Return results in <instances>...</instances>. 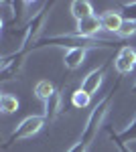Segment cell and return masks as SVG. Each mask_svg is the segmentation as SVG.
Instances as JSON below:
<instances>
[{
    "label": "cell",
    "instance_id": "cell-1",
    "mask_svg": "<svg viewBox=\"0 0 136 152\" xmlns=\"http://www.w3.org/2000/svg\"><path fill=\"white\" fill-rule=\"evenodd\" d=\"M116 89H118V85H114L112 89H110V91H108V94L96 104V107L91 110L90 118H87V122H85V128H83V132H81L79 140L75 142L69 150H65V152H87V150H90L91 142H93V138L98 136V130H100L104 118H106L108 110H110V105H112V99H114Z\"/></svg>",
    "mask_w": 136,
    "mask_h": 152
},
{
    "label": "cell",
    "instance_id": "cell-2",
    "mask_svg": "<svg viewBox=\"0 0 136 152\" xmlns=\"http://www.w3.org/2000/svg\"><path fill=\"white\" fill-rule=\"evenodd\" d=\"M67 47L69 49H77V47H83V49H108L116 45L112 41H106V39H85V37H79L75 33H67V35H57V37H47V39H41L35 49H41V47Z\"/></svg>",
    "mask_w": 136,
    "mask_h": 152
},
{
    "label": "cell",
    "instance_id": "cell-3",
    "mask_svg": "<svg viewBox=\"0 0 136 152\" xmlns=\"http://www.w3.org/2000/svg\"><path fill=\"white\" fill-rule=\"evenodd\" d=\"M45 116H29L24 118L23 122L16 126V128L12 130V134L6 138V144H4V148H10L12 144H16V142L24 140V138H31V136H35L39 130L45 126Z\"/></svg>",
    "mask_w": 136,
    "mask_h": 152
},
{
    "label": "cell",
    "instance_id": "cell-4",
    "mask_svg": "<svg viewBox=\"0 0 136 152\" xmlns=\"http://www.w3.org/2000/svg\"><path fill=\"white\" fill-rule=\"evenodd\" d=\"M114 67H116V71H118L120 75L130 73V71L136 67V49L130 47V45L122 47L118 51L116 59H114Z\"/></svg>",
    "mask_w": 136,
    "mask_h": 152
},
{
    "label": "cell",
    "instance_id": "cell-5",
    "mask_svg": "<svg viewBox=\"0 0 136 152\" xmlns=\"http://www.w3.org/2000/svg\"><path fill=\"white\" fill-rule=\"evenodd\" d=\"M108 65H110V61H106V63H102L98 69L90 71L85 77H83V81H81V89L85 91V94L93 95L98 89H100V85H102V79L104 75H106V69H108Z\"/></svg>",
    "mask_w": 136,
    "mask_h": 152
},
{
    "label": "cell",
    "instance_id": "cell-6",
    "mask_svg": "<svg viewBox=\"0 0 136 152\" xmlns=\"http://www.w3.org/2000/svg\"><path fill=\"white\" fill-rule=\"evenodd\" d=\"M100 31H104L102 28V18L93 14V16H90V18L79 20L73 33L79 35V37H85V39H96V35H98Z\"/></svg>",
    "mask_w": 136,
    "mask_h": 152
},
{
    "label": "cell",
    "instance_id": "cell-7",
    "mask_svg": "<svg viewBox=\"0 0 136 152\" xmlns=\"http://www.w3.org/2000/svg\"><path fill=\"white\" fill-rule=\"evenodd\" d=\"M100 18H102V28L104 31L116 33V35H118L120 26H122V23H124V16H122L120 12H114V10H106Z\"/></svg>",
    "mask_w": 136,
    "mask_h": 152
},
{
    "label": "cell",
    "instance_id": "cell-8",
    "mask_svg": "<svg viewBox=\"0 0 136 152\" xmlns=\"http://www.w3.org/2000/svg\"><path fill=\"white\" fill-rule=\"evenodd\" d=\"M61 110H63V99H61V94L55 91V94L45 102V114H43V116H45L47 122H53V120L61 114Z\"/></svg>",
    "mask_w": 136,
    "mask_h": 152
},
{
    "label": "cell",
    "instance_id": "cell-9",
    "mask_svg": "<svg viewBox=\"0 0 136 152\" xmlns=\"http://www.w3.org/2000/svg\"><path fill=\"white\" fill-rule=\"evenodd\" d=\"M85 53H87V49H83V47L69 49L67 53H65V59H63L65 69L75 71L77 67H81V63H83V59H85Z\"/></svg>",
    "mask_w": 136,
    "mask_h": 152
},
{
    "label": "cell",
    "instance_id": "cell-10",
    "mask_svg": "<svg viewBox=\"0 0 136 152\" xmlns=\"http://www.w3.org/2000/svg\"><path fill=\"white\" fill-rule=\"evenodd\" d=\"M71 14L79 23L83 18L93 16V6H91V2H87V0H73L71 2Z\"/></svg>",
    "mask_w": 136,
    "mask_h": 152
},
{
    "label": "cell",
    "instance_id": "cell-11",
    "mask_svg": "<svg viewBox=\"0 0 136 152\" xmlns=\"http://www.w3.org/2000/svg\"><path fill=\"white\" fill-rule=\"evenodd\" d=\"M110 138L120 140V142H124V144H128V142H136V116H134V120H132V124H130L124 132L116 134V132H112V130H110Z\"/></svg>",
    "mask_w": 136,
    "mask_h": 152
},
{
    "label": "cell",
    "instance_id": "cell-12",
    "mask_svg": "<svg viewBox=\"0 0 136 152\" xmlns=\"http://www.w3.org/2000/svg\"><path fill=\"white\" fill-rule=\"evenodd\" d=\"M55 91H57V89L53 87V83L49 81V79H41V81L35 85V95H37L39 99H43V102H47Z\"/></svg>",
    "mask_w": 136,
    "mask_h": 152
},
{
    "label": "cell",
    "instance_id": "cell-13",
    "mask_svg": "<svg viewBox=\"0 0 136 152\" xmlns=\"http://www.w3.org/2000/svg\"><path fill=\"white\" fill-rule=\"evenodd\" d=\"M0 107L4 114H14V112H18V99L10 94H2L0 95Z\"/></svg>",
    "mask_w": 136,
    "mask_h": 152
},
{
    "label": "cell",
    "instance_id": "cell-14",
    "mask_svg": "<svg viewBox=\"0 0 136 152\" xmlns=\"http://www.w3.org/2000/svg\"><path fill=\"white\" fill-rule=\"evenodd\" d=\"M90 99H91V95L85 94L81 87H79V89H75V91L71 94V104L75 105V107H81V110L90 105Z\"/></svg>",
    "mask_w": 136,
    "mask_h": 152
},
{
    "label": "cell",
    "instance_id": "cell-15",
    "mask_svg": "<svg viewBox=\"0 0 136 152\" xmlns=\"http://www.w3.org/2000/svg\"><path fill=\"white\" fill-rule=\"evenodd\" d=\"M120 8L124 12V20H136V2H120Z\"/></svg>",
    "mask_w": 136,
    "mask_h": 152
},
{
    "label": "cell",
    "instance_id": "cell-16",
    "mask_svg": "<svg viewBox=\"0 0 136 152\" xmlns=\"http://www.w3.org/2000/svg\"><path fill=\"white\" fill-rule=\"evenodd\" d=\"M136 35V26L132 20H124L122 26H120V31H118V37H122V39H128V37Z\"/></svg>",
    "mask_w": 136,
    "mask_h": 152
},
{
    "label": "cell",
    "instance_id": "cell-17",
    "mask_svg": "<svg viewBox=\"0 0 136 152\" xmlns=\"http://www.w3.org/2000/svg\"><path fill=\"white\" fill-rule=\"evenodd\" d=\"M110 140L116 144V148H118V152H134V150H130V146L128 144H124V142H120V140H114V138H110Z\"/></svg>",
    "mask_w": 136,
    "mask_h": 152
},
{
    "label": "cell",
    "instance_id": "cell-18",
    "mask_svg": "<svg viewBox=\"0 0 136 152\" xmlns=\"http://www.w3.org/2000/svg\"><path fill=\"white\" fill-rule=\"evenodd\" d=\"M132 94H136V83H134V85H132Z\"/></svg>",
    "mask_w": 136,
    "mask_h": 152
},
{
    "label": "cell",
    "instance_id": "cell-19",
    "mask_svg": "<svg viewBox=\"0 0 136 152\" xmlns=\"http://www.w3.org/2000/svg\"><path fill=\"white\" fill-rule=\"evenodd\" d=\"M132 23H134V26H136V20H132Z\"/></svg>",
    "mask_w": 136,
    "mask_h": 152
}]
</instances>
